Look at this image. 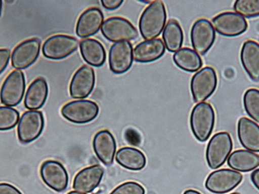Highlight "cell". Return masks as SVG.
I'll use <instances>...</instances> for the list:
<instances>
[{
    "label": "cell",
    "mask_w": 259,
    "mask_h": 194,
    "mask_svg": "<svg viewBox=\"0 0 259 194\" xmlns=\"http://www.w3.org/2000/svg\"><path fill=\"white\" fill-rule=\"evenodd\" d=\"M218 84V75L213 67H204L196 72L190 83V90L195 103H203L209 99L216 91Z\"/></svg>",
    "instance_id": "cell-4"
},
{
    "label": "cell",
    "mask_w": 259,
    "mask_h": 194,
    "mask_svg": "<svg viewBox=\"0 0 259 194\" xmlns=\"http://www.w3.org/2000/svg\"><path fill=\"white\" fill-rule=\"evenodd\" d=\"M238 137L246 150L259 152V125L249 118H240L238 122Z\"/></svg>",
    "instance_id": "cell-20"
},
{
    "label": "cell",
    "mask_w": 259,
    "mask_h": 194,
    "mask_svg": "<svg viewBox=\"0 0 259 194\" xmlns=\"http://www.w3.org/2000/svg\"><path fill=\"white\" fill-rule=\"evenodd\" d=\"M110 194H145V189L140 183L129 181L119 185Z\"/></svg>",
    "instance_id": "cell-32"
},
{
    "label": "cell",
    "mask_w": 259,
    "mask_h": 194,
    "mask_svg": "<svg viewBox=\"0 0 259 194\" xmlns=\"http://www.w3.org/2000/svg\"><path fill=\"white\" fill-rule=\"evenodd\" d=\"M183 194H202L201 192H199V191L196 190V189H187V190L185 191Z\"/></svg>",
    "instance_id": "cell-38"
},
{
    "label": "cell",
    "mask_w": 259,
    "mask_h": 194,
    "mask_svg": "<svg viewBox=\"0 0 259 194\" xmlns=\"http://www.w3.org/2000/svg\"><path fill=\"white\" fill-rule=\"evenodd\" d=\"M244 110L254 122L259 124V90L256 88L246 90L243 96Z\"/></svg>",
    "instance_id": "cell-29"
},
{
    "label": "cell",
    "mask_w": 259,
    "mask_h": 194,
    "mask_svg": "<svg viewBox=\"0 0 259 194\" xmlns=\"http://www.w3.org/2000/svg\"><path fill=\"white\" fill-rule=\"evenodd\" d=\"M173 61L180 69L187 72H197L203 68V60L193 49L181 48L173 55Z\"/></svg>",
    "instance_id": "cell-27"
},
{
    "label": "cell",
    "mask_w": 259,
    "mask_h": 194,
    "mask_svg": "<svg viewBox=\"0 0 259 194\" xmlns=\"http://www.w3.org/2000/svg\"><path fill=\"white\" fill-rule=\"evenodd\" d=\"M251 180L256 189L259 190V168L254 169L251 174Z\"/></svg>",
    "instance_id": "cell-37"
},
{
    "label": "cell",
    "mask_w": 259,
    "mask_h": 194,
    "mask_svg": "<svg viewBox=\"0 0 259 194\" xmlns=\"http://www.w3.org/2000/svg\"><path fill=\"white\" fill-rule=\"evenodd\" d=\"M62 117L76 125H85L94 121L100 113V107L90 100H77L64 105L61 110Z\"/></svg>",
    "instance_id": "cell-5"
},
{
    "label": "cell",
    "mask_w": 259,
    "mask_h": 194,
    "mask_svg": "<svg viewBox=\"0 0 259 194\" xmlns=\"http://www.w3.org/2000/svg\"><path fill=\"white\" fill-rule=\"evenodd\" d=\"M42 181L55 192H64L68 186V173L65 166L56 160H46L40 166Z\"/></svg>",
    "instance_id": "cell-13"
},
{
    "label": "cell",
    "mask_w": 259,
    "mask_h": 194,
    "mask_svg": "<svg viewBox=\"0 0 259 194\" xmlns=\"http://www.w3.org/2000/svg\"><path fill=\"white\" fill-rule=\"evenodd\" d=\"M234 10L244 18L259 17V0H237Z\"/></svg>",
    "instance_id": "cell-31"
},
{
    "label": "cell",
    "mask_w": 259,
    "mask_h": 194,
    "mask_svg": "<svg viewBox=\"0 0 259 194\" xmlns=\"http://www.w3.org/2000/svg\"><path fill=\"white\" fill-rule=\"evenodd\" d=\"M133 46L130 42L113 44L109 52L110 71L116 75H121L129 71L133 65Z\"/></svg>",
    "instance_id": "cell-16"
},
{
    "label": "cell",
    "mask_w": 259,
    "mask_h": 194,
    "mask_svg": "<svg viewBox=\"0 0 259 194\" xmlns=\"http://www.w3.org/2000/svg\"><path fill=\"white\" fill-rule=\"evenodd\" d=\"M104 176V169L99 165L84 168L75 175L73 189L76 192L90 193L95 190Z\"/></svg>",
    "instance_id": "cell-19"
},
{
    "label": "cell",
    "mask_w": 259,
    "mask_h": 194,
    "mask_svg": "<svg viewBox=\"0 0 259 194\" xmlns=\"http://www.w3.org/2000/svg\"><path fill=\"white\" fill-rule=\"evenodd\" d=\"M241 65L252 81H259V43L253 40L244 42L240 54Z\"/></svg>",
    "instance_id": "cell-21"
},
{
    "label": "cell",
    "mask_w": 259,
    "mask_h": 194,
    "mask_svg": "<svg viewBox=\"0 0 259 194\" xmlns=\"http://www.w3.org/2000/svg\"><path fill=\"white\" fill-rule=\"evenodd\" d=\"M45 128L43 113L38 110L26 111L20 117L17 126V136L22 144H29L37 140Z\"/></svg>",
    "instance_id": "cell-10"
},
{
    "label": "cell",
    "mask_w": 259,
    "mask_h": 194,
    "mask_svg": "<svg viewBox=\"0 0 259 194\" xmlns=\"http://www.w3.org/2000/svg\"><path fill=\"white\" fill-rule=\"evenodd\" d=\"M49 85L42 77L32 82L24 97V106L29 110H38L43 107L49 96Z\"/></svg>",
    "instance_id": "cell-23"
},
{
    "label": "cell",
    "mask_w": 259,
    "mask_h": 194,
    "mask_svg": "<svg viewBox=\"0 0 259 194\" xmlns=\"http://www.w3.org/2000/svg\"><path fill=\"white\" fill-rule=\"evenodd\" d=\"M116 163L131 171H140L146 166L147 159L141 150L132 147L120 148L115 156Z\"/></svg>",
    "instance_id": "cell-26"
},
{
    "label": "cell",
    "mask_w": 259,
    "mask_h": 194,
    "mask_svg": "<svg viewBox=\"0 0 259 194\" xmlns=\"http://www.w3.org/2000/svg\"><path fill=\"white\" fill-rule=\"evenodd\" d=\"M164 42L159 38L144 41L134 48V60L139 63H151L165 53Z\"/></svg>",
    "instance_id": "cell-22"
},
{
    "label": "cell",
    "mask_w": 259,
    "mask_h": 194,
    "mask_svg": "<svg viewBox=\"0 0 259 194\" xmlns=\"http://www.w3.org/2000/svg\"><path fill=\"white\" fill-rule=\"evenodd\" d=\"M125 136L131 144H138L141 141V137H140L139 134L134 129H128L125 132Z\"/></svg>",
    "instance_id": "cell-36"
},
{
    "label": "cell",
    "mask_w": 259,
    "mask_h": 194,
    "mask_svg": "<svg viewBox=\"0 0 259 194\" xmlns=\"http://www.w3.org/2000/svg\"><path fill=\"white\" fill-rule=\"evenodd\" d=\"M2 10H3V1L0 0V17H1V14H2Z\"/></svg>",
    "instance_id": "cell-40"
},
{
    "label": "cell",
    "mask_w": 259,
    "mask_h": 194,
    "mask_svg": "<svg viewBox=\"0 0 259 194\" xmlns=\"http://www.w3.org/2000/svg\"><path fill=\"white\" fill-rule=\"evenodd\" d=\"M258 40H259V38H258Z\"/></svg>",
    "instance_id": "cell-42"
},
{
    "label": "cell",
    "mask_w": 259,
    "mask_h": 194,
    "mask_svg": "<svg viewBox=\"0 0 259 194\" xmlns=\"http://www.w3.org/2000/svg\"><path fill=\"white\" fill-rule=\"evenodd\" d=\"M227 161L228 166L234 171L248 173L258 167L259 154L246 149H238L233 151Z\"/></svg>",
    "instance_id": "cell-25"
},
{
    "label": "cell",
    "mask_w": 259,
    "mask_h": 194,
    "mask_svg": "<svg viewBox=\"0 0 259 194\" xmlns=\"http://www.w3.org/2000/svg\"><path fill=\"white\" fill-rule=\"evenodd\" d=\"M80 52L84 61L93 67L103 66L107 59L104 47L96 39L87 38L80 42Z\"/></svg>",
    "instance_id": "cell-24"
},
{
    "label": "cell",
    "mask_w": 259,
    "mask_h": 194,
    "mask_svg": "<svg viewBox=\"0 0 259 194\" xmlns=\"http://www.w3.org/2000/svg\"><path fill=\"white\" fill-rule=\"evenodd\" d=\"M167 12L162 1H154L148 6L139 20V30L145 41L156 39L166 25Z\"/></svg>",
    "instance_id": "cell-1"
},
{
    "label": "cell",
    "mask_w": 259,
    "mask_h": 194,
    "mask_svg": "<svg viewBox=\"0 0 259 194\" xmlns=\"http://www.w3.org/2000/svg\"><path fill=\"white\" fill-rule=\"evenodd\" d=\"M0 194H23L20 189L10 183H0Z\"/></svg>",
    "instance_id": "cell-34"
},
{
    "label": "cell",
    "mask_w": 259,
    "mask_h": 194,
    "mask_svg": "<svg viewBox=\"0 0 259 194\" xmlns=\"http://www.w3.org/2000/svg\"><path fill=\"white\" fill-rule=\"evenodd\" d=\"M233 150V140L230 133L221 131L213 135L208 142L206 160L211 169L224 166Z\"/></svg>",
    "instance_id": "cell-3"
},
{
    "label": "cell",
    "mask_w": 259,
    "mask_h": 194,
    "mask_svg": "<svg viewBox=\"0 0 259 194\" xmlns=\"http://www.w3.org/2000/svg\"><path fill=\"white\" fill-rule=\"evenodd\" d=\"M102 34L105 38L113 43L131 42L138 37L136 27L123 17H113L103 22Z\"/></svg>",
    "instance_id": "cell-6"
},
{
    "label": "cell",
    "mask_w": 259,
    "mask_h": 194,
    "mask_svg": "<svg viewBox=\"0 0 259 194\" xmlns=\"http://www.w3.org/2000/svg\"><path fill=\"white\" fill-rule=\"evenodd\" d=\"M11 58V52L8 48H0V75L8 66Z\"/></svg>",
    "instance_id": "cell-33"
},
{
    "label": "cell",
    "mask_w": 259,
    "mask_h": 194,
    "mask_svg": "<svg viewBox=\"0 0 259 194\" xmlns=\"http://www.w3.org/2000/svg\"><path fill=\"white\" fill-rule=\"evenodd\" d=\"M164 46L169 52H178L182 48L184 41L183 30L177 20H169L162 31Z\"/></svg>",
    "instance_id": "cell-28"
},
{
    "label": "cell",
    "mask_w": 259,
    "mask_h": 194,
    "mask_svg": "<svg viewBox=\"0 0 259 194\" xmlns=\"http://www.w3.org/2000/svg\"><path fill=\"white\" fill-rule=\"evenodd\" d=\"M93 148L96 156L103 165L110 166L114 161L116 142L113 134L108 130H101L93 140Z\"/></svg>",
    "instance_id": "cell-17"
},
{
    "label": "cell",
    "mask_w": 259,
    "mask_h": 194,
    "mask_svg": "<svg viewBox=\"0 0 259 194\" xmlns=\"http://www.w3.org/2000/svg\"><path fill=\"white\" fill-rule=\"evenodd\" d=\"M243 175L231 169H218L206 178L205 187L215 194L228 193L241 184Z\"/></svg>",
    "instance_id": "cell-9"
},
{
    "label": "cell",
    "mask_w": 259,
    "mask_h": 194,
    "mask_svg": "<svg viewBox=\"0 0 259 194\" xmlns=\"http://www.w3.org/2000/svg\"><path fill=\"white\" fill-rule=\"evenodd\" d=\"M104 22L103 12L97 7L87 9L78 17L76 23V34L80 38L92 37L98 33Z\"/></svg>",
    "instance_id": "cell-18"
},
{
    "label": "cell",
    "mask_w": 259,
    "mask_h": 194,
    "mask_svg": "<svg viewBox=\"0 0 259 194\" xmlns=\"http://www.w3.org/2000/svg\"><path fill=\"white\" fill-rule=\"evenodd\" d=\"M26 90L25 76L20 70H14L7 77L0 89V102L6 106L21 103Z\"/></svg>",
    "instance_id": "cell-7"
},
{
    "label": "cell",
    "mask_w": 259,
    "mask_h": 194,
    "mask_svg": "<svg viewBox=\"0 0 259 194\" xmlns=\"http://www.w3.org/2000/svg\"><path fill=\"white\" fill-rule=\"evenodd\" d=\"M229 194H241L240 192H232V193H229Z\"/></svg>",
    "instance_id": "cell-41"
},
{
    "label": "cell",
    "mask_w": 259,
    "mask_h": 194,
    "mask_svg": "<svg viewBox=\"0 0 259 194\" xmlns=\"http://www.w3.org/2000/svg\"><path fill=\"white\" fill-rule=\"evenodd\" d=\"M40 47L41 42L37 37L27 39L19 44L12 52L13 68L21 71L31 66L40 55Z\"/></svg>",
    "instance_id": "cell-14"
},
{
    "label": "cell",
    "mask_w": 259,
    "mask_h": 194,
    "mask_svg": "<svg viewBox=\"0 0 259 194\" xmlns=\"http://www.w3.org/2000/svg\"><path fill=\"white\" fill-rule=\"evenodd\" d=\"M190 38L195 52L198 55H205L214 45L216 31L209 20L199 19L193 23Z\"/></svg>",
    "instance_id": "cell-12"
},
{
    "label": "cell",
    "mask_w": 259,
    "mask_h": 194,
    "mask_svg": "<svg viewBox=\"0 0 259 194\" xmlns=\"http://www.w3.org/2000/svg\"><path fill=\"white\" fill-rule=\"evenodd\" d=\"M96 75L90 65H82L72 76L69 86V93L73 99L85 100L94 90Z\"/></svg>",
    "instance_id": "cell-15"
},
{
    "label": "cell",
    "mask_w": 259,
    "mask_h": 194,
    "mask_svg": "<svg viewBox=\"0 0 259 194\" xmlns=\"http://www.w3.org/2000/svg\"><path fill=\"white\" fill-rule=\"evenodd\" d=\"M20 113L10 106H0V131L14 129L20 121Z\"/></svg>",
    "instance_id": "cell-30"
},
{
    "label": "cell",
    "mask_w": 259,
    "mask_h": 194,
    "mask_svg": "<svg viewBox=\"0 0 259 194\" xmlns=\"http://www.w3.org/2000/svg\"><path fill=\"white\" fill-rule=\"evenodd\" d=\"M123 4V0H102L101 1L102 6L108 10H116Z\"/></svg>",
    "instance_id": "cell-35"
},
{
    "label": "cell",
    "mask_w": 259,
    "mask_h": 194,
    "mask_svg": "<svg viewBox=\"0 0 259 194\" xmlns=\"http://www.w3.org/2000/svg\"><path fill=\"white\" fill-rule=\"evenodd\" d=\"M216 122V113L209 103H197L190 114V128L199 142H206L213 133Z\"/></svg>",
    "instance_id": "cell-2"
},
{
    "label": "cell",
    "mask_w": 259,
    "mask_h": 194,
    "mask_svg": "<svg viewBox=\"0 0 259 194\" xmlns=\"http://www.w3.org/2000/svg\"><path fill=\"white\" fill-rule=\"evenodd\" d=\"M67 194H87V193H82V192H76V191H71V192H68Z\"/></svg>",
    "instance_id": "cell-39"
},
{
    "label": "cell",
    "mask_w": 259,
    "mask_h": 194,
    "mask_svg": "<svg viewBox=\"0 0 259 194\" xmlns=\"http://www.w3.org/2000/svg\"><path fill=\"white\" fill-rule=\"evenodd\" d=\"M78 39L69 35H54L45 41L42 53L48 59H65L78 49Z\"/></svg>",
    "instance_id": "cell-8"
},
{
    "label": "cell",
    "mask_w": 259,
    "mask_h": 194,
    "mask_svg": "<svg viewBox=\"0 0 259 194\" xmlns=\"http://www.w3.org/2000/svg\"><path fill=\"white\" fill-rule=\"evenodd\" d=\"M215 31L224 37H238L248 30V23L244 17L235 12L225 11L212 20Z\"/></svg>",
    "instance_id": "cell-11"
}]
</instances>
